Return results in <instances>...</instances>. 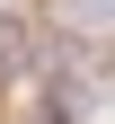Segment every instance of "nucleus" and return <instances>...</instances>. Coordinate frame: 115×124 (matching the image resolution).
<instances>
[{"mask_svg": "<svg viewBox=\"0 0 115 124\" xmlns=\"http://www.w3.org/2000/svg\"><path fill=\"white\" fill-rule=\"evenodd\" d=\"M18 71H27V27H18V18H0V89L18 80Z\"/></svg>", "mask_w": 115, "mask_h": 124, "instance_id": "f257e3e1", "label": "nucleus"}]
</instances>
